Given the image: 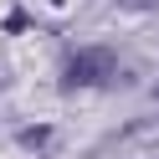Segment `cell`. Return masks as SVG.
Returning <instances> with one entry per match:
<instances>
[{
	"mask_svg": "<svg viewBox=\"0 0 159 159\" xmlns=\"http://www.w3.org/2000/svg\"><path fill=\"white\" fill-rule=\"evenodd\" d=\"M113 72H118V57L108 52V46H82V52H72V62H67L62 87L67 93H72V87H113Z\"/></svg>",
	"mask_w": 159,
	"mask_h": 159,
	"instance_id": "cell-1",
	"label": "cell"
},
{
	"mask_svg": "<svg viewBox=\"0 0 159 159\" xmlns=\"http://www.w3.org/2000/svg\"><path fill=\"white\" fill-rule=\"evenodd\" d=\"M123 5H134V11H154L159 0H123Z\"/></svg>",
	"mask_w": 159,
	"mask_h": 159,
	"instance_id": "cell-2",
	"label": "cell"
}]
</instances>
